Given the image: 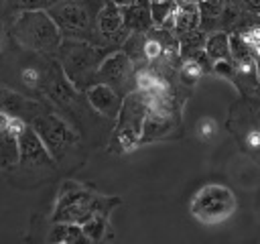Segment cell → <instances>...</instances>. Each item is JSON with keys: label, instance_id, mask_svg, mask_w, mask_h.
I'll return each mask as SVG.
<instances>
[{"label": "cell", "instance_id": "1", "mask_svg": "<svg viewBox=\"0 0 260 244\" xmlns=\"http://www.w3.org/2000/svg\"><path fill=\"white\" fill-rule=\"evenodd\" d=\"M118 203L120 197L100 195L77 181H63L51 214V222H71L83 226L95 216H110Z\"/></svg>", "mask_w": 260, "mask_h": 244}, {"label": "cell", "instance_id": "2", "mask_svg": "<svg viewBox=\"0 0 260 244\" xmlns=\"http://www.w3.org/2000/svg\"><path fill=\"white\" fill-rule=\"evenodd\" d=\"M10 33L14 41L35 53H55L63 43V35L47 10H22L14 16Z\"/></svg>", "mask_w": 260, "mask_h": 244}, {"label": "cell", "instance_id": "3", "mask_svg": "<svg viewBox=\"0 0 260 244\" xmlns=\"http://www.w3.org/2000/svg\"><path fill=\"white\" fill-rule=\"evenodd\" d=\"M106 55V49L98 47L93 41L63 39L59 47V65L77 89H87L95 83L98 67Z\"/></svg>", "mask_w": 260, "mask_h": 244}, {"label": "cell", "instance_id": "4", "mask_svg": "<svg viewBox=\"0 0 260 244\" xmlns=\"http://www.w3.org/2000/svg\"><path fill=\"white\" fill-rule=\"evenodd\" d=\"M150 96L140 89H132L124 96L120 114L116 118V128L112 132V146L118 152H130L142 144V128L148 112Z\"/></svg>", "mask_w": 260, "mask_h": 244}, {"label": "cell", "instance_id": "5", "mask_svg": "<svg viewBox=\"0 0 260 244\" xmlns=\"http://www.w3.org/2000/svg\"><path fill=\"white\" fill-rule=\"evenodd\" d=\"M236 207H238V201H236L234 191L219 183L203 185L191 197V203H189L191 216L199 224H205V226H215V224L230 220Z\"/></svg>", "mask_w": 260, "mask_h": 244}, {"label": "cell", "instance_id": "6", "mask_svg": "<svg viewBox=\"0 0 260 244\" xmlns=\"http://www.w3.org/2000/svg\"><path fill=\"white\" fill-rule=\"evenodd\" d=\"M63 39L93 41V18L87 2L83 0H57L47 8Z\"/></svg>", "mask_w": 260, "mask_h": 244}, {"label": "cell", "instance_id": "7", "mask_svg": "<svg viewBox=\"0 0 260 244\" xmlns=\"http://www.w3.org/2000/svg\"><path fill=\"white\" fill-rule=\"evenodd\" d=\"M30 126L37 130L55 161H61L79 140L77 132L57 114H37L30 120Z\"/></svg>", "mask_w": 260, "mask_h": 244}, {"label": "cell", "instance_id": "8", "mask_svg": "<svg viewBox=\"0 0 260 244\" xmlns=\"http://www.w3.org/2000/svg\"><path fill=\"white\" fill-rule=\"evenodd\" d=\"M134 63L126 55L124 49L112 51L104 57V61L98 67L95 83H108L122 96L130 94L134 89Z\"/></svg>", "mask_w": 260, "mask_h": 244}, {"label": "cell", "instance_id": "9", "mask_svg": "<svg viewBox=\"0 0 260 244\" xmlns=\"http://www.w3.org/2000/svg\"><path fill=\"white\" fill-rule=\"evenodd\" d=\"M95 30L106 43H124L130 30L124 26L122 6L114 4L112 0H104L95 14Z\"/></svg>", "mask_w": 260, "mask_h": 244}, {"label": "cell", "instance_id": "10", "mask_svg": "<svg viewBox=\"0 0 260 244\" xmlns=\"http://www.w3.org/2000/svg\"><path fill=\"white\" fill-rule=\"evenodd\" d=\"M18 150H20V157H18L20 167H28V169L47 167V165H53V161H55L30 124L18 136Z\"/></svg>", "mask_w": 260, "mask_h": 244}, {"label": "cell", "instance_id": "11", "mask_svg": "<svg viewBox=\"0 0 260 244\" xmlns=\"http://www.w3.org/2000/svg\"><path fill=\"white\" fill-rule=\"evenodd\" d=\"M85 98L98 114H102L104 118H110V120L118 118L122 102H124V96L108 83H91L85 89Z\"/></svg>", "mask_w": 260, "mask_h": 244}, {"label": "cell", "instance_id": "12", "mask_svg": "<svg viewBox=\"0 0 260 244\" xmlns=\"http://www.w3.org/2000/svg\"><path fill=\"white\" fill-rule=\"evenodd\" d=\"M199 28L203 33H215L221 30L225 2L223 0H199Z\"/></svg>", "mask_w": 260, "mask_h": 244}, {"label": "cell", "instance_id": "13", "mask_svg": "<svg viewBox=\"0 0 260 244\" xmlns=\"http://www.w3.org/2000/svg\"><path fill=\"white\" fill-rule=\"evenodd\" d=\"M195 28H199V4L193 0H177L175 33L183 35Z\"/></svg>", "mask_w": 260, "mask_h": 244}, {"label": "cell", "instance_id": "14", "mask_svg": "<svg viewBox=\"0 0 260 244\" xmlns=\"http://www.w3.org/2000/svg\"><path fill=\"white\" fill-rule=\"evenodd\" d=\"M49 242L55 244H79L87 242L83 228L79 224L71 222H53V228L49 230Z\"/></svg>", "mask_w": 260, "mask_h": 244}, {"label": "cell", "instance_id": "15", "mask_svg": "<svg viewBox=\"0 0 260 244\" xmlns=\"http://www.w3.org/2000/svg\"><path fill=\"white\" fill-rule=\"evenodd\" d=\"M207 67H211V61H209V57L203 51L195 59H183L181 61V65H179V77H181V81L185 85H195L203 77V73H205Z\"/></svg>", "mask_w": 260, "mask_h": 244}, {"label": "cell", "instance_id": "16", "mask_svg": "<svg viewBox=\"0 0 260 244\" xmlns=\"http://www.w3.org/2000/svg\"><path fill=\"white\" fill-rule=\"evenodd\" d=\"M152 24L156 28H167L175 33V14H177V0H158L150 4Z\"/></svg>", "mask_w": 260, "mask_h": 244}, {"label": "cell", "instance_id": "17", "mask_svg": "<svg viewBox=\"0 0 260 244\" xmlns=\"http://www.w3.org/2000/svg\"><path fill=\"white\" fill-rule=\"evenodd\" d=\"M205 39L207 35L201 28L189 30L179 35V47H181V61L183 59H195L205 51Z\"/></svg>", "mask_w": 260, "mask_h": 244}, {"label": "cell", "instance_id": "18", "mask_svg": "<svg viewBox=\"0 0 260 244\" xmlns=\"http://www.w3.org/2000/svg\"><path fill=\"white\" fill-rule=\"evenodd\" d=\"M205 55L209 61H219V59H232L230 53V33L225 30H215L209 33L205 39Z\"/></svg>", "mask_w": 260, "mask_h": 244}, {"label": "cell", "instance_id": "19", "mask_svg": "<svg viewBox=\"0 0 260 244\" xmlns=\"http://www.w3.org/2000/svg\"><path fill=\"white\" fill-rule=\"evenodd\" d=\"M81 228L87 242H100L108 234V216H95L89 222H85Z\"/></svg>", "mask_w": 260, "mask_h": 244}, {"label": "cell", "instance_id": "20", "mask_svg": "<svg viewBox=\"0 0 260 244\" xmlns=\"http://www.w3.org/2000/svg\"><path fill=\"white\" fill-rule=\"evenodd\" d=\"M20 79H22V83H24L26 87L39 89V87H45L47 75H45L41 69H37V67H24L22 73H20Z\"/></svg>", "mask_w": 260, "mask_h": 244}, {"label": "cell", "instance_id": "21", "mask_svg": "<svg viewBox=\"0 0 260 244\" xmlns=\"http://www.w3.org/2000/svg\"><path fill=\"white\" fill-rule=\"evenodd\" d=\"M195 132H197V138L199 140H203V142L205 140H211L217 134V122L213 118H201L197 122V126H195Z\"/></svg>", "mask_w": 260, "mask_h": 244}, {"label": "cell", "instance_id": "22", "mask_svg": "<svg viewBox=\"0 0 260 244\" xmlns=\"http://www.w3.org/2000/svg\"><path fill=\"white\" fill-rule=\"evenodd\" d=\"M57 0H10V6L16 12H22V10H47Z\"/></svg>", "mask_w": 260, "mask_h": 244}, {"label": "cell", "instance_id": "23", "mask_svg": "<svg viewBox=\"0 0 260 244\" xmlns=\"http://www.w3.org/2000/svg\"><path fill=\"white\" fill-rule=\"evenodd\" d=\"M211 69H213V73L215 75H219V77H223V79H236L238 77V73H236V65H234V61L232 59H219V61H213L211 63Z\"/></svg>", "mask_w": 260, "mask_h": 244}, {"label": "cell", "instance_id": "24", "mask_svg": "<svg viewBox=\"0 0 260 244\" xmlns=\"http://www.w3.org/2000/svg\"><path fill=\"white\" fill-rule=\"evenodd\" d=\"M244 4H246V8L250 12H254V14L260 16V0H244Z\"/></svg>", "mask_w": 260, "mask_h": 244}, {"label": "cell", "instance_id": "25", "mask_svg": "<svg viewBox=\"0 0 260 244\" xmlns=\"http://www.w3.org/2000/svg\"><path fill=\"white\" fill-rule=\"evenodd\" d=\"M114 4H118V6H128V4H132L134 0H112Z\"/></svg>", "mask_w": 260, "mask_h": 244}, {"label": "cell", "instance_id": "26", "mask_svg": "<svg viewBox=\"0 0 260 244\" xmlns=\"http://www.w3.org/2000/svg\"><path fill=\"white\" fill-rule=\"evenodd\" d=\"M223 2H225V4H242L244 0H223Z\"/></svg>", "mask_w": 260, "mask_h": 244}, {"label": "cell", "instance_id": "27", "mask_svg": "<svg viewBox=\"0 0 260 244\" xmlns=\"http://www.w3.org/2000/svg\"><path fill=\"white\" fill-rule=\"evenodd\" d=\"M258 81H260V59H258Z\"/></svg>", "mask_w": 260, "mask_h": 244}, {"label": "cell", "instance_id": "28", "mask_svg": "<svg viewBox=\"0 0 260 244\" xmlns=\"http://www.w3.org/2000/svg\"><path fill=\"white\" fill-rule=\"evenodd\" d=\"M0 43H2V24H0Z\"/></svg>", "mask_w": 260, "mask_h": 244}, {"label": "cell", "instance_id": "29", "mask_svg": "<svg viewBox=\"0 0 260 244\" xmlns=\"http://www.w3.org/2000/svg\"><path fill=\"white\" fill-rule=\"evenodd\" d=\"M258 128H260V120H258Z\"/></svg>", "mask_w": 260, "mask_h": 244}, {"label": "cell", "instance_id": "30", "mask_svg": "<svg viewBox=\"0 0 260 244\" xmlns=\"http://www.w3.org/2000/svg\"><path fill=\"white\" fill-rule=\"evenodd\" d=\"M152 2H158V0H152Z\"/></svg>", "mask_w": 260, "mask_h": 244}, {"label": "cell", "instance_id": "31", "mask_svg": "<svg viewBox=\"0 0 260 244\" xmlns=\"http://www.w3.org/2000/svg\"><path fill=\"white\" fill-rule=\"evenodd\" d=\"M193 2H197V0H193Z\"/></svg>", "mask_w": 260, "mask_h": 244}, {"label": "cell", "instance_id": "32", "mask_svg": "<svg viewBox=\"0 0 260 244\" xmlns=\"http://www.w3.org/2000/svg\"><path fill=\"white\" fill-rule=\"evenodd\" d=\"M0 169H2V165H0Z\"/></svg>", "mask_w": 260, "mask_h": 244}, {"label": "cell", "instance_id": "33", "mask_svg": "<svg viewBox=\"0 0 260 244\" xmlns=\"http://www.w3.org/2000/svg\"><path fill=\"white\" fill-rule=\"evenodd\" d=\"M197 2H199V0H197Z\"/></svg>", "mask_w": 260, "mask_h": 244}, {"label": "cell", "instance_id": "34", "mask_svg": "<svg viewBox=\"0 0 260 244\" xmlns=\"http://www.w3.org/2000/svg\"><path fill=\"white\" fill-rule=\"evenodd\" d=\"M0 2H2V0H0Z\"/></svg>", "mask_w": 260, "mask_h": 244}]
</instances>
